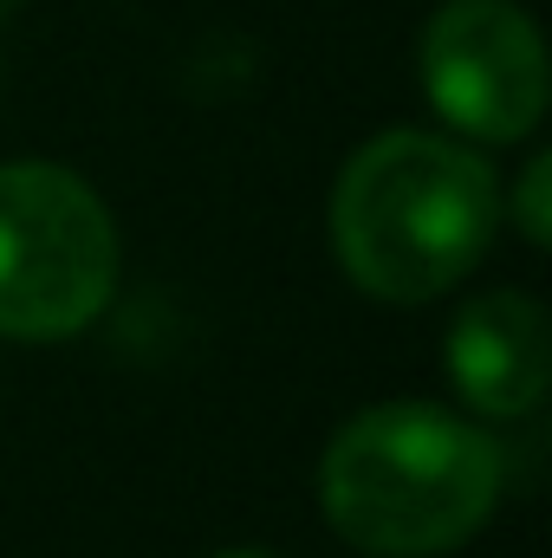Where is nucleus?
Instances as JSON below:
<instances>
[{"label":"nucleus","instance_id":"nucleus-7","mask_svg":"<svg viewBox=\"0 0 552 558\" xmlns=\"http://www.w3.org/2000/svg\"><path fill=\"white\" fill-rule=\"evenodd\" d=\"M215 558H267V553H215Z\"/></svg>","mask_w":552,"mask_h":558},{"label":"nucleus","instance_id":"nucleus-2","mask_svg":"<svg viewBox=\"0 0 552 558\" xmlns=\"http://www.w3.org/2000/svg\"><path fill=\"white\" fill-rule=\"evenodd\" d=\"M501 494V448L442 403H371L319 461L332 533L377 558H435L475 539Z\"/></svg>","mask_w":552,"mask_h":558},{"label":"nucleus","instance_id":"nucleus-5","mask_svg":"<svg viewBox=\"0 0 552 558\" xmlns=\"http://www.w3.org/2000/svg\"><path fill=\"white\" fill-rule=\"evenodd\" d=\"M547 312L533 292H481L448 325V377L481 416H527L547 397Z\"/></svg>","mask_w":552,"mask_h":558},{"label":"nucleus","instance_id":"nucleus-6","mask_svg":"<svg viewBox=\"0 0 552 558\" xmlns=\"http://www.w3.org/2000/svg\"><path fill=\"white\" fill-rule=\"evenodd\" d=\"M514 221L533 247L552 241V156H533L520 169V189H514Z\"/></svg>","mask_w":552,"mask_h":558},{"label":"nucleus","instance_id":"nucleus-3","mask_svg":"<svg viewBox=\"0 0 552 558\" xmlns=\"http://www.w3.org/2000/svg\"><path fill=\"white\" fill-rule=\"evenodd\" d=\"M118 292V228L59 162H0V338H72Z\"/></svg>","mask_w":552,"mask_h":558},{"label":"nucleus","instance_id":"nucleus-1","mask_svg":"<svg viewBox=\"0 0 552 558\" xmlns=\"http://www.w3.org/2000/svg\"><path fill=\"white\" fill-rule=\"evenodd\" d=\"M501 228V182L481 149L435 131L371 137L332 189V254L358 292L422 305L481 267Z\"/></svg>","mask_w":552,"mask_h":558},{"label":"nucleus","instance_id":"nucleus-4","mask_svg":"<svg viewBox=\"0 0 552 558\" xmlns=\"http://www.w3.org/2000/svg\"><path fill=\"white\" fill-rule=\"evenodd\" d=\"M422 92L475 143H520L547 118V39L514 0H448L422 26Z\"/></svg>","mask_w":552,"mask_h":558}]
</instances>
